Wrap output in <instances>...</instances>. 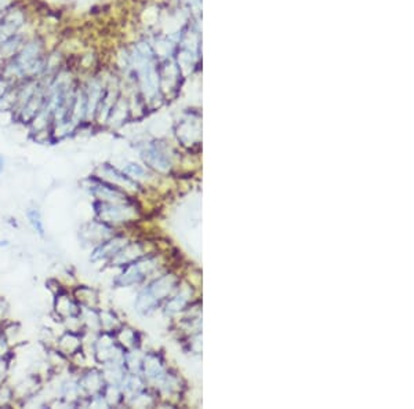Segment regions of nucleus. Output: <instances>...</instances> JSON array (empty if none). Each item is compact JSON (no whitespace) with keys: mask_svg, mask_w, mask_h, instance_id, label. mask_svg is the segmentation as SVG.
Masks as SVG:
<instances>
[{"mask_svg":"<svg viewBox=\"0 0 414 409\" xmlns=\"http://www.w3.org/2000/svg\"><path fill=\"white\" fill-rule=\"evenodd\" d=\"M28 219H29V222L32 223V226L35 228V230H36V232H39L40 235H43V233H44V229H43L42 221H40V215H39V212H37L36 210H29V211H28Z\"/></svg>","mask_w":414,"mask_h":409,"instance_id":"obj_1","label":"nucleus"},{"mask_svg":"<svg viewBox=\"0 0 414 409\" xmlns=\"http://www.w3.org/2000/svg\"><path fill=\"white\" fill-rule=\"evenodd\" d=\"M0 171H1V159H0Z\"/></svg>","mask_w":414,"mask_h":409,"instance_id":"obj_2","label":"nucleus"}]
</instances>
